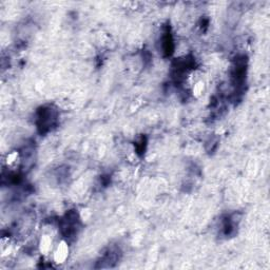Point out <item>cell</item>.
<instances>
[{
	"instance_id": "3957f363",
	"label": "cell",
	"mask_w": 270,
	"mask_h": 270,
	"mask_svg": "<svg viewBox=\"0 0 270 270\" xmlns=\"http://www.w3.org/2000/svg\"><path fill=\"white\" fill-rule=\"evenodd\" d=\"M68 256H69L68 243L61 242L57 245V247L53 250L54 262L57 263V264H62V263H64L65 260L68 259Z\"/></svg>"
},
{
	"instance_id": "6da1fadb",
	"label": "cell",
	"mask_w": 270,
	"mask_h": 270,
	"mask_svg": "<svg viewBox=\"0 0 270 270\" xmlns=\"http://www.w3.org/2000/svg\"><path fill=\"white\" fill-rule=\"evenodd\" d=\"M58 114L57 111L51 107L42 108L38 113L37 125L38 128L41 129L42 132H47L53 128L57 123Z\"/></svg>"
},
{
	"instance_id": "277c9868",
	"label": "cell",
	"mask_w": 270,
	"mask_h": 270,
	"mask_svg": "<svg viewBox=\"0 0 270 270\" xmlns=\"http://www.w3.org/2000/svg\"><path fill=\"white\" fill-rule=\"evenodd\" d=\"M39 249L43 254H49L53 252V241L50 235H43L39 242Z\"/></svg>"
},
{
	"instance_id": "7a4b0ae2",
	"label": "cell",
	"mask_w": 270,
	"mask_h": 270,
	"mask_svg": "<svg viewBox=\"0 0 270 270\" xmlns=\"http://www.w3.org/2000/svg\"><path fill=\"white\" fill-rule=\"evenodd\" d=\"M78 227V216L75 212H70L64 216L62 222V230L65 238H69L70 235L76 233Z\"/></svg>"
}]
</instances>
